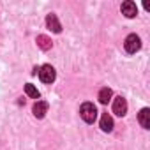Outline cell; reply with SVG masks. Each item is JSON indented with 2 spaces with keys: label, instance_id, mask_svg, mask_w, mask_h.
<instances>
[{
  "label": "cell",
  "instance_id": "3957f363",
  "mask_svg": "<svg viewBox=\"0 0 150 150\" xmlns=\"http://www.w3.org/2000/svg\"><path fill=\"white\" fill-rule=\"evenodd\" d=\"M39 78L44 83H53L57 78V72L51 65H42V67H39Z\"/></svg>",
  "mask_w": 150,
  "mask_h": 150
},
{
  "label": "cell",
  "instance_id": "277c9868",
  "mask_svg": "<svg viewBox=\"0 0 150 150\" xmlns=\"http://www.w3.org/2000/svg\"><path fill=\"white\" fill-rule=\"evenodd\" d=\"M113 113L118 115V117H124L127 113V101L120 96V97H115L113 101Z\"/></svg>",
  "mask_w": 150,
  "mask_h": 150
},
{
  "label": "cell",
  "instance_id": "9c48e42d",
  "mask_svg": "<svg viewBox=\"0 0 150 150\" xmlns=\"http://www.w3.org/2000/svg\"><path fill=\"white\" fill-rule=\"evenodd\" d=\"M101 129H103L104 132H111V131H113V118H111L108 113H104V115L101 117Z\"/></svg>",
  "mask_w": 150,
  "mask_h": 150
},
{
  "label": "cell",
  "instance_id": "30bf717a",
  "mask_svg": "<svg viewBox=\"0 0 150 150\" xmlns=\"http://www.w3.org/2000/svg\"><path fill=\"white\" fill-rule=\"evenodd\" d=\"M35 42H37V46L41 48V50H44V51H48V50H51V39L48 37V35H37V39H35Z\"/></svg>",
  "mask_w": 150,
  "mask_h": 150
},
{
  "label": "cell",
  "instance_id": "6da1fadb",
  "mask_svg": "<svg viewBox=\"0 0 150 150\" xmlns=\"http://www.w3.org/2000/svg\"><path fill=\"white\" fill-rule=\"evenodd\" d=\"M80 115L87 124H94L96 118H97V108L92 103H83L81 108H80Z\"/></svg>",
  "mask_w": 150,
  "mask_h": 150
},
{
  "label": "cell",
  "instance_id": "8fae6325",
  "mask_svg": "<svg viewBox=\"0 0 150 150\" xmlns=\"http://www.w3.org/2000/svg\"><path fill=\"white\" fill-rule=\"evenodd\" d=\"M111 97H113L111 88H108V87L101 88V92H99V103H101V104H108V103L111 101Z\"/></svg>",
  "mask_w": 150,
  "mask_h": 150
},
{
  "label": "cell",
  "instance_id": "8992f818",
  "mask_svg": "<svg viewBox=\"0 0 150 150\" xmlns=\"http://www.w3.org/2000/svg\"><path fill=\"white\" fill-rule=\"evenodd\" d=\"M122 14H125L127 18H134L138 14V9H136V4L131 2V0H125V2H122Z\"/></svg>",
  "mask_w": 150,
  "mask_h": 150
},
{
  "label": "cell",
  "instance_id": "5b68a950",
  "mask_svg": "<svg viewBox=\"0 0 150 150\" xmlns=\"http://www.w3.org/2000/svg\"><path fill=\"white\" fill-rule=\"evenodd\" d=\"M46 25H48V28H50V30H53L55 34H60V32H62V25H60V21H58L57 14H53V13L46 16Z\"/></svg>",
  "mask_w": 150,
  "mask_h": 150
},
{
  "label": "cell",
  "instance_id": "ba28073f",
  "mask_svg": "<svg viewBox=\"0 0 150 150\" xmlns=\"http://www.w3.org/2000/svg\"><path fill=\"white\" fill-rule=\"evenodd\" d=\"M138 120H139V124H141L143 129H150V110L143 108L139 111V115H138Z\"/></svg>",
  "mask_w": 150,
  "mask_h": 150
},
{
  "label": "cell",
  "instance_id": "52a82bcc",
  "mask_svg": "<svg viewBox=\"0 0 150 150\" xmlns=\"http://www.w3.org/2000/svg\"><path fill=\"white\" fill-rule=\"evenodd\" d=\"M32 111H34V115H35L37 118H42V117L46 115V111H48V103H46V101H37V103L34 104Z\"/></svg>",
  "mask_w": 150,
  "mask_h": 150
},
{
  "label": "cell",
  "instance_id": "7a4b0ae2",
  "mask_svg": "<svg viewBox=\"0 0 150 150\" xmlns=\"http://www.w3.org/2000/svg\"><path fill=\"white\" fill-rule=\"evenodd\" d=\"M124 46H125V51H127V53H136V51H139V48H141V39H139L136 34H131V35H127Z\"/></svg>",
  "mask_w": 150,
  "mask_h": 150
},
{
  "label": "cell",
  "instance_id": "7c38bea8",
  "mask_svg": "<svg viewBox=\"0 0 150 150\" xmlns=\"http://www.w3.org/2000/svg\"><path fill=\"white\" fill-rule=\"evenodd\" d=\"M25 92H27V96L32 97V99H39V96H41L39 90H37L32 83H27V85H25Z\"/></svg>",
  "mask_w": 150,
  "mask_h": 150
}]
</instances>
